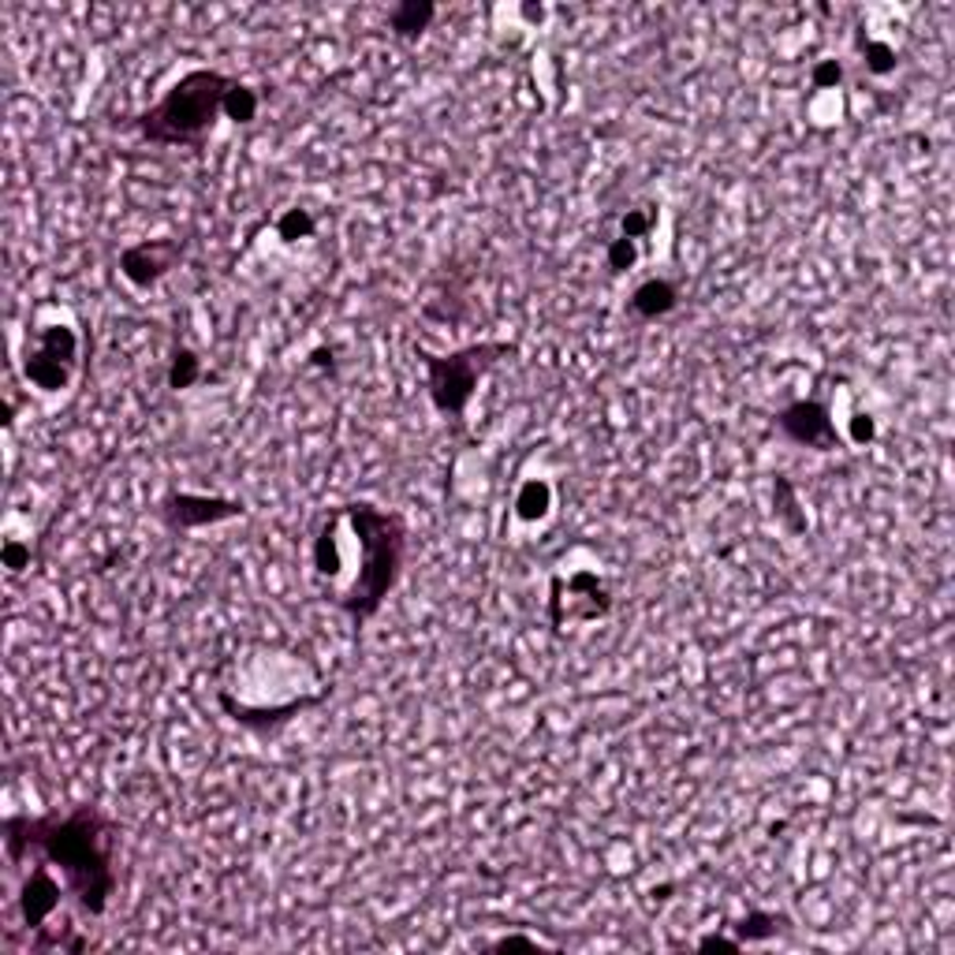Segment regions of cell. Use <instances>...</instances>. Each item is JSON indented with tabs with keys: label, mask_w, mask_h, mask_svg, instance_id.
<instances>
[{
	"label": "cell",
	"mask_w": 955,
	"mask_h": 955,
	"mask_svg": "<svg viewBox=\"0 0 955 955\" xmlns=\"http://www.w3.org/2000/svg\"><path fill=\"white\" fill-rule=\"evenodd\" d=\"M8 866L41 859L60 870L68 900L79 915L101 918L116 896L120 825L98 803H79L68 814H8L0 821Z\"/></svg>",
	"instance_id": "6da1fadb"
},
{
	"label": "cell",
	"mask_w": 955,
	"mask_h": 955,
	"mask_svg": "<svg viewBox=\"0 0 955 955\" xmlns=\"http://www.w3.org/2000/svg\"><path fill=\"white\" fill-rule=\"evenodd\" d=\"M79 358V341L75 333L64 325H49L38 336V352L27 355L23 374L27 382L41 388V393H60L71 382V366Z\"/></svg>",
	"instance_id": "52a82bcc"
},
{
	"label": "cell",
	"mask_w": 955,
	"mask_h": 955,
	"mask_svg": "<svg viewBox=\"0 0 955 955\" xmlns=\"http://www.w3.org/2000/svg\"><path fill=\"white\" fill-rule=\"evenodd\" d=\"M511 355H519V344L511 341H481L456 347L448 355H437L429 347L415 344V358L426 369V396L437 415L445 418H464L489 369Z\"/></svg>",
	"instance_id": "277c9868"
},
{
	"label": "cell",
	"mask_w": 955,
	"mask_h": 955,
	"mask_svg": "<svg viewBox=\"0 0 955 955\" xmlns=\"http://www.w3.org/2000/svg\"><path fill=\"white\" fill-rule=\"evenodd\" d=\"M23 557H27V549H19V546H8V549H4V560H8V568H12V571L23 568Z\"/></svg>",
	"instance_id": "cb8c5ba5"
},
{
	"label": "cell",
	"mask_w": 955,
	"mask_h": 955,
	"mask_svg": "<svg viewBox=\"0 0 955 955\" xmlns=\"http://www.w3.org/2000/svg\"><path fill=\"white\" fill-rule=\"evenodd\" d=\"M486 952H557L552 944L530 937V933H505V937L489 941Z\"/></svg>",
	"instance_id": "d6986e66"
},
{
	"label": "cell",
	"mask_w": 955,
	"mask_h": 955,
	"mask_svg": "<svg viewBox=\"0 0 955 955\" xmlns=\"http://www.w3.org/2000/svg\"><path fill=\"white\" fill-rule=\"evenodd\" d=\"M314 228H317V221L306 210H287L284 217L276 221V235H281L284 243L306 240V235H314Z\"/></svg>",
	"instance_id": "2e32d148"
},
{
	"label": "cell",
	"mask_w": 955,
	"mask_h": 955,
	"mask_svg": "<svg viewBox=\"0 0 955 955\" xmlns=\"http://www.w3.org/2000/svg\"><path fill=\"white\" fill-rule=\"evenodd\" d=\"M773 492H776V508H780V519L788 522V527H792L795 534H803L806 530V522H799L795 519V486L792 481H788L784 475H776V481H773Z\"/></svg>",
	"instance_id": "ac0fdd59"
},
{
	"label": "cell",
	"mask_w": 955,
	"mask_h": 955,
	"mask_svg": "<svg viewBox=\"0 0 955 955\" xmlns=\"http://www.w3.org/2000/svg\"><path fill=\"white\" fill-rule=\"evenodd\" d=\"M862 53H866V68L874 71V75H888V71H896V49L885 45V41H862Z\"/></svg>",
	"instance_id": "ffe728a7"
},
{
	"label": "cell",
	"mask_w": 955,
	"mask_h": 955,
	"mask_svg": "<svg viewBox=\"0 0 955 955\" xmlns=\"http://www.w3.org/2000/svg\"><path fill=\"white\" fill-rule=\"evenodd\" d=\"M653 224H657V217H653V210H628L623 213V221H620V235H628V240H646V235L653 232Z\"/></svg>",
	"instance_id": "44dd1931"
},
{
	"label": "cell",
	"mask_w": 955,
	"mask_h": 955,
	"mask_svg": "<svg viewBox=\"0 0 955 955\" xmlns=\"http://www.w3.org/2000/svg\"><path fill=\"white\" fill-rule=\"evenodd\" d=\"M336 511L352 527L358 546V571L347 582V590L333 593L328 601L344 616H352L355 623H369L404 579L410 546L407 522L399 511H388L374 500H347V505H336Z\"/></svg>",
	"instance_id": "7a4b0ae2"
},
{
	"label": "cell",
	"mask_w": 955,
	"mask_h": 955,
	"mask_svg": "<svg viewBox=\"0 0 955 955\" xmlns=\"http://www.w3.org/2000/svg\"><path fill=\"white\" fill-rule=\"evenodd\" d=\"M243 505L232 497H210V492H187V489H172L161 497L158 516L172 534H191L202 527H217V522L228 519H243Z\"/></svg>",
	"instance_id": "8992f818"
},
{
	"label": "cell",
	"mask_w": 955,
	"mask_h": 955,
	"mask_svg": "<svg viewBox=\"0 0 955 955\" xmlns=\"http://www.w3.org/2000/svg\"><path fill=\"white\" fill-rule=\"evenodd\" d=\"M258 109H262V94L251 87V82L235 79L228 98H224V116H228L232 123H240V128H246V123L258 120Z\"/></svg>",
	"instance_id": "5bb4252c"
},
{
	"label": "cell",
	"mask_w": 955,
	"mask_h": 955,
	"mask_svg": "<svg viewBox=\"0 0 955 955\" xmlns=\"http://www.w3.org/2000/svg\"><path fill=\"white\" fill-rule=\"evenodd\" d=\"M776 434L792 440L795 448L810 451H836L844 448V434L836 429V418L821 399H792L773 415Z\"/></svg>",
	"instance_id": "5b68a950"
},
{
	"label": "cell",
	"mask_w": 955,
	"mask_h": 955,
	"mask_svg": "<svg viewBox=\"0 0 955 955\" xmlns=\"http://www.w3.org/2000/svg\"><path fill=\"white\" fill-rule=\"evenodd\" d=\"M859 440H874V423H870V415H859Z\"/></svg>",
	"instance_id": "d4e9b609"
},
{
	"label": "cell",
	"mask_w": 955,
	"mask_h": 955,
	"mask_svg": "<svg viewBox=\"0 0 955 955\" xmlns=\"http://www.w3.org/2000/svg\"><path fill=\"white\" fill-rule=\"evenodd\" d=\"M634 258H639V246H634V240H628V235H616V240L609 243V251H605V265H609L612 276L628 273Z\"/></svg>",
	"instance_id": "e0dca14e"
},
{
	"label": "cell",
	"mask_w": 955,
	"mask_h": 955,
	"mask_svg": "<svg viewBox=\"0 0 955 955\" xmlns=\"http://www.w3.org/2000/svg\"><path fill=\"white\" fill-rule=\"evenodd\" d=\"M235 75H224L217 68H191L161 94L158 105L131 116V128L142 142L164 150H194L199 153L217 131L224 116V98H228Z\"/></svg>",
	"instance_id": "3957f363"
},
{
	"label": "cell",
	"mask_w": 955,
	"mask_h": 955,
	"mask_svg": "<svg viewBox=\"0 0 955 955\" xmlns=\"http://www.w3.org/2000/svg\"><path fill=\"white\" fill-rule=\"evenodd\" d=\"M64 896L68 888L64 881L53 877V866L41 859H30V874L19 885V918H23V926L30 933L45 929L60 915V907H64Z\"/></svg>",
	"instance_id": "ba28073f"
},
{
	"label": "cell",
	"mask_w": 955,
	"mask_h": 955,
	"mask_svg": "<svg viewBox=\"0 0 955 955\" xmlns=\"http://www.w3.org/2000/svg\"><path fill=\"white\" fill-rule=\"evenodd\" d=\"M180 258H183L180 240H169V235H164V240H139L120 251V273H123V281H131L146 292V287L161 284L164 276L176 270Z\"/></svg>",
	"instance_id": "9c48e42d"
},
{
	"label": "cell",
	"mask_w": 955,
	"mask_h": 955,
	"mask_svg": "<svg viewBox=\"0 0 955 955\" xmlns=\"http://www.w3.org/2000/svg\"><path fill=\"white\" fill-rule=\"evenodd\" d=\"M328 698V691H322V694H311V698H292V702H284V705H270V710H265V705H246V702H235V698L228 694V691H217V702H221V710L232 717L235 724L240 728H246V732H254V735H276L281 732L284 724H292L295 717L299 713H306V710H314V705H322Z\"/></svg>",
	"instance_id": "30bf717a"
},
{
	"label": "cell",
	"mask_w": 955,
	"mask_h": 955,
	"mask_svg": "<svg viewBox=\"0 0 955 955\" xmlns=\"http://www.w3.org/2000/svg\"><path fill=\"white\" fill-rule=\"evenodd\" d=\"M434 19H437V4H429V0H404V4L388 8V30H393L399 41L423 38Z\"/></svg>",
	"instance_id": "4fadbf2b"
},
{
	"label": "cell",
	"mask_w": 955,
	"mask_h": 955,
	"mask_svg": "<svg viewBox=\"0 0 955 955\" xmlns=\"http://www.w3.org/2000/svg\"><path fill=\"white\" fill-rule=\"evenodd\" d=\"M675 306H680V287H675L672 281H664V276H650V281H642L628 299V311L634 317H642V322L669 317Z\"/></svg>",
	"instance_id": "8fae6325"
},
{
	"label": "cell",
	"mask_w": 955,
	"mask_h": 955,
	"mask_svg": "<svg viewBox=\"0 0 955 955\" xmlns=\"http://www.w3.org/2000/svg\"><path fill=\"white\" fill-rule=\"evenodd\" d=\"M792 915L788 911H765V907H751L743 918L732 922V937L743 944H765V941H776L784 933H792Z\"/></svg>",
	"instance_id": "7c38bea8"
},
{
	"label": "cell",
	"mask_w": 955,
	"mask_h": 955,
	"mask_svg": "<svg viewBox=\"0 0 955 955\" xmlns=\"http://www.w3.org/2000/svg\"><path fill=\"white\" fill-rule=\"evenodd\" d=\"M205 377V366L202 358L191 352V347H180L176 355H172V366H169V388H176V393H187V388H194Z\"/></svg>",
	"instance_id": "9a60e30c"
},
{
	"label": "cell",
	"mask_w": 955,
	"mask_h": 955,
	"mask_svg": "<svg viewBox=\"0 0 955 955\" xmlns=\"http://www.w3.org/2000/svg\"><path fill=\"white\" fill-rule=\"evenodd\" d=\"M810 82H814V90H836L844 82V64L840 60H817L814 71H810Z\"/></svg>",
	"instance_id": "7402d4cb"
},
{
	"label": "cell",
	"mask_w": 955,
	"mask_h": 955,
	"mask_svg": "<svg viewBox=\"0 0 955 955\" xmlns=\"http://www.w3.org/2000/svg\"><path fill=\"white\" fill-rule=\"evenodd\" d=\"M694 948L698 952H728V955H735V952H743V944H739L735 937H724V933H705V937L694 941Z\"/></svg>",
	"instance_id": "603a6c76"
}]
</instances>
